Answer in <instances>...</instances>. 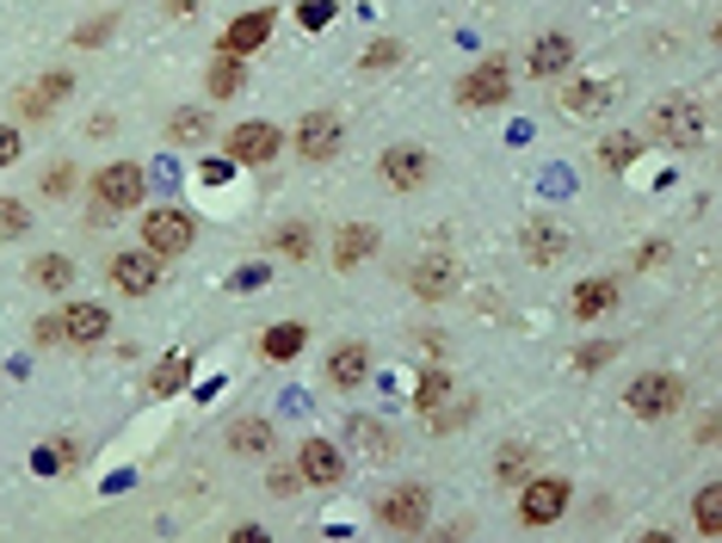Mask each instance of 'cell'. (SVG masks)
I'll return each mask as SVG.
<instances>
[{"label":"cell","mask_w":722,"mask_h":543,"mask_svg":"<svg viewBox=\"0 0 722 543\" xmlns=\"http://www.w3.org/2000/svg\"><path fill=\"white\" fill-rule=\"evenodd\" d=\"M62 333H69V346H99L112 333V310L105 303H75V310H62Z\"/></svg>","instance_id":"cell-15"},{"label":"cell","mask_w":722,"mask_h":543,"mask_svg":"<svg viewBox=\"0 0 722 543\" xmlns=\"http://www.w3.org/2000/svg\"><path fill=\"white\" fill-rule=\"evenodd\" d=\"M340 142H346V130H340V117L334 112H309L303 124H297V155L303 161H334L340 155Z\"/></svg>","instance_id":"cell-10"},{"label":"cell","mask_w":722,"mask_h":543,"mask_svg":"<svg viewBox=\"0 0 722 543\" xmlns=\"http://www.w3.org/2000/svg\"><path fill=\"white\" fill-rule=\"evenodd\" d=\"M475 414V395H457V402H445L438 414H426V427H438V432H457L463 420Z\"/></svg>","instance_id":"cell-32"},{"label":"cell","mask_w":722,"mask_h":543,"mask_svg":"<svg viewBox=\"0 0 722 543\" xmlns=\"http://www.w3.org/2000/svg\"><path fill=\"white\" fill-rule=\"evenodd\" d=\"M445 402H451V370H426L414 383V414H438Z\"/></svg>","instance_id":"cell-25"},{"label":"cell","mask_w":722,"mask_h":543,"mask_svg":"<svg viewBox=\"0 0 722 543\" xmlns=\"http://www.w3.org/2000/svg\"><path fill=\"white\" fill-rule=\"evenodd\" d=\"M648 124H655L661 142H680V149H698L704 142V105L698 99H661V105L648 112Z\"/></svg>","instance_id":"cell-2"},{"label":"cell","mask_w":722,"mask_h":543,"mask_svg":"<svg viewBox=\"0 0 722 543\" xmlns=\"http://www.w3.org/2000/svg\"><path fill=\"white\" fill-rule=\"evenodd\" d=\"M25 223H32V211H25V204H13V198H0V241H20Z\"/></svg>","instance_id":"cell-34"},{"label":"cell","mask_w":722,"mask_h":543,"mask_svg":"<svg viewBox=\"0 0 722 543\" xmlns=\"http://www.w3.org/2000/svg\"><path fill=\"white\" fill-rule=\"evenodd\" d=\"M186 377H191V358H186V352H167V358H161V365H154L149 389H154V395H173V389L186 383Z\"/></svg>","instance_id":"cell-30"},{"label":"cell","mask_w":722,"mask_h":543,"mask_svg":"<svg viewBox=\"0 0 722 543\" xmlns=\"http://www.w3.org/2000/svg\"><path fill=\"white\" fill-rule=\"evenodd\" d=\"M32 333H38V346H69V333H62V315H38V321H32Z\"/></svg>","instance_id":"cell-37"},{"label":"cell","mask_w":722,"mask_h":543,"mask_svg":"<svg viewBox=\"0 0 722 543\" xmlns=\"http://www.w3.org/2000/svg\"><path fill=\"white\" fill-rule=\"evenodd\" d=\"M297 476H303V488H334L346 476V457L327 439H309L303 451H297Z\"/></svg>","instance_id":"cell-13"},{"label":"cell","mask_w":722,"mask_h":543,"mask_svg":"<svg viewBox=\"0 0 722 543\" xmlns=\"http://www.w3.org/2000/svg\"><path fill=\"white\" fill-rule=\"evenodd\" d=\"M204 124H210L204 112H173L167 136H173V142H198V136H204Z\"/></svg>","instance_id":"cell-36"},{"label":"cell","mask_w":722,"mask_h":543,"mask_svg":"<svg viewBox=\"0 0 722 543\" xmlns=\"http://www.w3.org/2000/svg\"><path fill=\"white\" fill-rule=\"evenodd\" d=\"M235 543H266V531H260V525H241V531H235Z\"/></svg>","instance_id":"cell-47"},{"label":"cell","mask_w":722,"mask_h":543,"mask_svg":"<svg viewBox=\"0 0 722 543\" xmlns=\"http://www.w3.org/2000/svg\"><path fill=\"white\" fill-rule=\"evenodd\" d=\"M519 248H525V260L532 266H562L569 260V229L562 223H550V216H537V223H525V235H519Z\"/></svg>","instance_id":"cell-11"},{"label":"cell","mask_w":722,"mask_h":543,"mask_svg":"<svg viewBox=\"0 0 722 543\" xmlns=\"http://www.w3.org/2000/svg\"><path fill=\"white\" fill-rule=\"evenodd\" d=\"M228 161H248V167H260V161H272L278 149H285V136H278V124H235V130L223 136Z\"/></svg>","instance_id":"cell-9"},{"label":"cell","mask_w":722,"mask_h":543,"mask_svg":"<svg viewBox=\"0 0 722 543\" xmlns=\"http://www.w3.org/2000/svg\"><path fill=\"white\" fill-rule=\"evenodd\" d=\"M20 117H38V124H43V117H50V99H43L38 87H32V93H20Z\"/></svg>","instance_id":"cell-41"},{"label":"cell","mask_w":722,"mask_h":543,"mask_svg":"<svg viewBox=\"0 0 722 543\" xmlns=\"http://www.w3.org/2000/svg\"><path fill=\"white\" fill-rule=\"evenodd\" d=\"M513 93V75L500 68V62H482V68H470V75L457 80V105H500V99Z\"/></svg>","instance_id":"cell-12"},{"label":"cell","mask_w":722,"mask_h":543,"mask_svg":"<svg viewBox=\"0 0 722 543\" xmlns=\"http://www.w3.org/2000/svg\"><path fill=\"white\" fill-rule=\"evenodd\" d=\"M142 192H149V179H142L136 161H112V167H99L94 174V198L105 204V211H136Z\"/></svg>","instance_id":"cell-3"},{"label":"cell","mask_w":722,"mask_h":543,"mask_svg":"<svg viewBox=\"0 0 722 543\" xmlns=\"http://www.w3.org/2000/svg\"><path fill=\"white\" fill-rule=\"evenodd\" d=\"M661 260H667V248H661V241H648V248L636 253V266H661Z\"/></svg>","instance_id":"cell-44"},{"label":"cell","mask_w":722,"mask_h":543,"mask_svg":"<svg viewBox=\"0 0 722 543\" xmlns=\"http://www.w3.org/2000/svg\"><path fill=\"white\" fill-rule=\"evenodd\" d=\"M643 155V136H630V130H618V136H606L599 142V161H606L611 174H630V161Z\"/></svg>","instance_id":"cell-29"},{"label":"cell","mask_w":722,"mask_h":543,"mask_svg":"<svg viewBox=\"0 0 722 543\" xmlns=\"http://www.w3.org/2000/svg\"><path fill=\"white\" fill-rule=\"evenodd\" d=\"M630 414L636 420H673L680 414V402H685V383L673 377V370H648V377H636L630 383Z\"/></svg>","instance_id":"cell-1"},{"label":"cell","mask_w":722,"mask_h":543,"mask_svg":"<svg viewBox=\"0 0 722 543\" xmlns=\"http://www.w3.org/2000/svg\"><path fill=\"white\" fill-rule=\"evenodd\" d=\"M636 543H680V538H667V531H643Z\"/></svg>","instance_id":"cell-48"},{"label":"cell","mask_w":722,"mask_h":543,"mask_svg":"<svg viewBox=\"0 0 722 543\" xmlns=\"http://www.w3.org/2000/svg\"><path fill=\"white\" fill-rule=\"evenodd\" d=\"M532 445H507V451H500V457H495V476H500V482H507V488H525V482H532Z\"/></svg>","instance_id":"cell-27"},{"label":"cell","mask_w":722,"mask_h":543,"mask_svg":"<svg viewBox=\"0 0 722 543\" xmlns=\"http://www.w3.org/2000/svg\"><path fill=\"white\" fill-rule=\"evenodd\" d=\"M142 241H149L154 260H167V253H186V248H191V216L173 211V204H161V211L142 216Z\"/></svg>","instance_id":"cell-7"},{"label":"cell","mask_w":722,"mask_h":543,"mask_svg":"<svg viewBox=\"0 0 722 543\" xmlns=\"http://www.w3.org/2000/svg\"><path fill=\"white\" fill-rule=\"evenodd\" d=\"M396 62H401V43L377 38L371 50H364V75H383V68H396Z\"/></svg>","instance_id":"cell-35"},{"label":"cell","mask_w":722,"mask_h":543,"mask_svg":"<svg viewBox=\"0 0 722 543\" xmlns=\"http://www.w3.org/2000/svg\"><path fill=\"white\" fill-rule=\"evenodd\" d=\"M327 13H334V7H327V0H309V7H303V25H322Z\"/></svg>","instance_id":"cell-45"},{"label":"cell","mask_w":722,"mask_h":543,"mask_svg":"<svg viewBox=\"0 0 722 543\" xmlns=\"http://www.w3.org/2000/svg\"><path fill=\"white\" fill-rule=\"evenodd\" d=\"M377 519L389 525V531H420V525L433 519V494L420 482H401V488H389V494H377Z\"/></svg>","instance_id":"cell-4"},{"label":"cell","mask_w":722,"mask_h":543,"mask_svg":"<svg viewBox=\"0 0 722 543\" xmlns=\"http://www.w3.org/2000/svg\"><path fill=\"white\" fill-rule=\"evenodd\" d=\"M364 370H371V352L364 346H334L327 352V383L334 389H359Z\"/></svg>","instance_id":"cell-20"},{"label":"cell","mask_w":722,"mask_h":543,"mask_svg":"<svg viewBox=\"0 0 722 543\" xmlns=\"http://www.w3.org/2000/svg\"><path fill=\"white\" fill-rule=\"evenodd\" d=\"M698 531L704 538H722V488H698Z\"/></svg>","instance_id":"cell-31"},{"label":"cell","mask_w":722,"mask_h":543,"mask_svg":"<svg viewBox=\"0 0 722 543\" xmlns=\"http://www.w3.org/2000/svg\"><path fill=\"white\" fill-rule=\"evenodd\" d=\"M562 506H569V482H556V476H532L519 488V519L525 525H556Z\"/></svg>","instance_id":"cell-8"},{"label":"cell","mask_w":722,"mask_h":543,"mask_svg":"<svg viewBox=\"0 0 722 543\" xmlns=\"http://www.w3.org/2000/svg\"><path fill=\"white\" fill-rule=\"evenodd\" d=\"M204 87H210V99L241 93V87H248V68H241V56H216V62L204 68Z\"/></svg>","instance_id":"cell-23"},{"label":"cell","mask_w":722,"mask_h":543,"mask_svg":"<svg viewBox=\"0 0 722 543\" xmlns=\"http://www.w3.org/2000/svg\"><path fill=\"white\" fill-rule=\"evenodd\" d=\"M303 340H309V328H303V321H285V328H272L266 340H260V352L285 365V358H297V352H303Z\"/></svg>","instance_id":"cell-28"},{"label":"cell","mask_w":722,"mask_h":543,"mask_svg":"<svg viewBox=\"0 0 722 543\" xmlns=\"http://www.w3.org/2000/svg\"><path fill=\"white\" fill-rule=\"evenodd\" d=\"M556 105H562L569 117H581V124H587V117H606L611 105H618V80L581 75V80H569V87L556 93Z\"/></svg>","instance_id":"cell-6"},{"label":"cell","mask_w":722,"mask_h":543,"mask_svg":"<svg viewBox=\"0 0 722 543\" xmlns=\"http://www.w3.org/2000/svg\"><path fill=\"white\" fill-rule=\"evenodd\" d=\"M13 161H20V130L0 124V167H13Z\"/></svg>","instance_id":"cell-42"},{"label":"cell","mask_w":722,"mask_h":543,"mask_svg":"<svg viewBox=\"0 0 722 543\" xmlns=\"http://www.w3.org/2000/svg\"><path fill=\"white\" fill-rule=\"evenodd\" d=\"M32 285L69 291V285H75V260H69V253H38V260H32Z\"/></svg>","instance_id":"cell-24"},{"label":"cell","mask_w":722,"mask_h":543,"mask_svg":"<svg viewBox=\"0 0 722 543\" xmlns=\"http://www.w3.org/2000/svg\"><path fill=\"white\" fill-rule=\"evenodd\" d=\"M69 87H75V80L62 75V68H50V75H43V87H38V93L50 99V105H57V99H69Z\"/></svg>","instance_id":"cell-40"},{"label":"cell","mask_w":722,"mask_h":543,"mask_svg":"<svg viewBox=\"0 0 722 543\" xmlns=\"http://www.w3.org/2000/svg\"><path fill=\"white\" fill-rule=\"evenodd\" d=\"M228 174H235V161H204V179H210V186H216V179H228Z\"/></svg>","instance_id":"cell-46"},{"label":"cell","mask_w":722,"mask_h":543,"mask_svg":"<svg viewBox=\"0 0 722 543\" xmlns=\"http://www.w3.org/2000/svg\"><path fill=\"white\" fill-rule=\"evenodd\" d=\"M408 285H414L420 296H451L457 291V266H451V260H414Z\"/></svg>","instance_id":"cell-21"},{"label":"cell","mask_w":722,"mask_h":543,"mask_svg":"<svg viewBox=\"0 0 722 543\" xmlns=\"http://www.w3.org/2000/svg\"><path fill=\"white\" fill-rule=\"evenodd\" d=\"M377 174H383V186H389V192H420V186L433 179V155H426V149H414V142H401V149H383Z\"/></svg>","instance_id":"cell-5"},{"label":"cell","mask_w":722,"mask_h":543,"mask_svg":"<svg viewBox=\"0 0 722 543\" xmlns=\"http://www.w3.org/2000/svg\"><path fill=\"white\" fill-rule=\"evenodd\" d=\"M569 68H574V38L544 31V38L532 43V75H569Z\"/></svg>","instance_id":"cell-17"},{"label":"cell","mask_w":722,"mask_h":543,"mask_svg":"<svg viewBox=\"0 0 722 543\" xmlns=\"http://www.w3.org/2000/svg\"><path fill=\"white\" fill-rule=\"evenodd\" d=\"M43 192H50V198H69V192H75V167H50Z\"/></svg>","instance_id":"cell-38"},{"label":"cell","mask_w":722,"mask_h":543,"mask_svg":"<svg viewBox=\"0 0 722 543\" xmlns=\"http://www.w3.org/2000/svg\"><path fill=\"white\" fill-rule=\"evenodd\" d=\"M272 248L290 253V260H303V253H309V229H303V223H285V229H272Z\"/></svg>","instance_id":"cell-33"},{"label":"cell","mask_w":722,"mask_h":543,"mask_svg":"<svg viewBox=\"0 0 722 543\" xmlns=\"http://www.w3.org/2000/svg\"><path fill=\"white\" fill-rule=\"evenodd\" d=\"M266 488H272V494H285V501H290V494L303 488V476H297V469H272V476H266Z\"/></svg>","instance_id":"cell-39"},{"label":"cell","mask_w":722,"mask_h":543,"mask_svg":"<svg viewBox=\"0 0 722 543\" xmlns=\"http://www.w3.org/2000/svg\"><path fill=\"white\" fill-rule=\"evenodd\" d=\"M346 445L359 451V457H371V464H383V457L396 451V439H389V432H383L377 420H364V414H352V420H346Z\"/></svg>","instance_id":"cell-18"},{"label":"cell","mask_w":722,"mask_h":543,"mask_svg":"<svg viewBox=\"0 0 722 543\" xmlns=\"http://www.w3.org/2000/svg\"><path fill=\"white\" fill-rule=\"evenodd\" d=\"M618 346H587V352H574V370H593V365H606Z\"/></svg>","instance_id":"cell-43"},{"label":"cell","mask_w":722,"mask_h":543,"mask_svg":"<svg viewBox=\"0 0 722 543\" xmlns=\"http://www.w3.org/2000/svg\"><path fill=\"white\" fill-rule=\"evenodd\" d=\"M611 303H618V285H611V278H593V285H581V291H574V315H581V321L606 315Z\"/></svg>","instance_id":"cell-26"},{"label":"cell","mask_w":722,"mask_h":543,"mask_svg":"<svg viewBox=\"0 0 722 543\" xmlns=\"http://www.w3.org/2000/svg\"><path fill=\"white\" fill-rule=\"evenodd\" d=\"M228 451H241V457H260V451H272V420H260V414H241V420L228 427Z\"/></svg>","instance_id":"cell-22"},{"label":"cell","mask_w":722,"mask_h":543,"mask_svg":"<svg viewBox=\"0 0 722 543\" xmlns=\"http://www.w3.org/2000/svg\"><path fill=\"white\" fill-rule=\"evenodd\" d=\"M266 38H272V13H248V20H235L223 31V56H248V50H260Z\"/></svg>","instance_id":"cell-19"},{"label":"cell","mask_w":722,"mask_h":543,"mask_svg":"<svg viewBox=\"0 0 722 543\" xmlns=\"http://www.w3.org/2000/svg\"><path fill=\"white\" fill-rule=\"evenodd\" d=\"M377 253V229L371 223H346L340 241H334V272H352L359 260H371Z\"/></svg>","instance_id":"cell-16"},{"label":"cell","mask_w":722,"mask_h":543,"mask_svg":"<svg viewBox=\"0 0 722 543\" xmlns=\"http://www.w3.org/2000/svg\"><path fill=\"white\" fill-rule=\"evenodd\" d=\"M112 285L124 296H149L154 285H161V260H154V253H117L112 260Z\"/></svg>","instance_id":"cell-14"}]
</instances>
